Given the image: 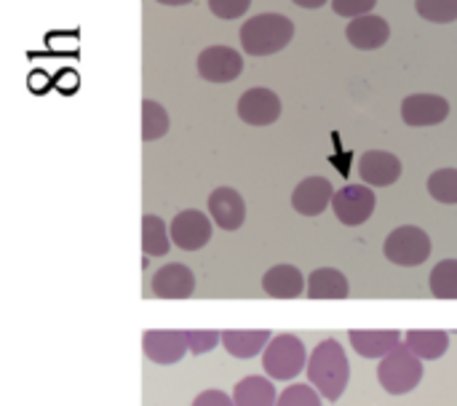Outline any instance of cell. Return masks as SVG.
<instances>
[{
  "mask_svg": "<svg viewBox=\"0 0 457 406\" xmlns=\"http://www.w3.org/2000/svg\"><path fill=\"white\" fill-rule=\"evenodd\" d=\"M308 380L311 385L329 402H337L351 380V364L337 340H324L308 359Z\"/></svg>",
  "mask_w": 457,
  "mask_h": 406,
  "instance_id": "cell-1",
  "label": "cell"
},
{
  "mask_svg": "<svg viewBox=\"0 0 457 406\" xmlns=\"http://www.w3.org/2000/svg\"><path fill=\"white\" fill-rule=\"evenodd\" d=\"M292 35L295 24L284 13H257L241 27V46L252 56H270L287 48Z\"/></svg>",
  "mask_w": 457,
  "mask_h": 406,
  "instance_id": "cell-2",
  "label": "cell"
},
{
  "mask_svg": "<svg viewBox=\"0 0 457 406\" xmlns=\"http://www.w3.org/2000/svg\"><path fill=\"white\" fill-rule=\"evenodd\" d=\"M378 380L391 396H404L415 391L423 380V359H418L407 343H402L394 353L380 359Z\"/></svg>",
  "mask_w": 457,
  "mask_h": 406,
  "instance_id": "cell-3",
  "label": "cell"
},
{
  "mask_svg": "<svg viewBox=\"0 0 457 406\" xmlns=\"http://www.w3.org/2000/svg\"><path fill=\"white\" fill-rule=\"evenodd\" d=\"M308 351L300 337L278 335L262 353V369L270 380H292L303 369H308Z\"/></svg>",
  "mask_w": 457,
  "mask_h": 406,
  "instance_id": "cell-4",
  "label": "cell"
},
{
  "mask_svg": "<svg viewBox=\"0 0 457 406\" xmlns=\"http://www.w3.org/2000/svg\"><path fill=\"white\" fill-rule=\"evenodd\" d=\"M431 238L426 230L415 228V225H404V228H396L386 244H383V252H386V260H391L394 265H402V268H418L423 265L428 257H431Z\"/></svg>",
  "mask_w": 457,
  "mask_h": 406,
  "instance_id": "cell-5",
  "label": "cell"
},
{
  "mask_svg": "<svg viewBox=\"0 0 457 406\" xmlns=\"http://www.w3.org/2000/svg\"><path fill=\"white\" fill-rule=\"evenodd\" d=\"M375 193L372 187L367 185H345L343 190L335 193V201H332V209H335V217L348 225V228H356V225H364L372 211H375Z\"/></svg>",
  "mask_w": 457,
  "mask_h": 406,
  "instance_id": "cell-6",
  "label": "cell"
},
{
  "mask_svg": "<svg viewBox=\"0 0 457 406\" xmlns=\"http://www.w3.org/2000/svg\"><path fill=\"white\" fill-rule=\"evenodd\" d=\"M198 72L209 83H230L244 72V56L230 46H209L198 56Z\"/></svg>",
  "mask_w": 457,
  "mask_h": 406,
  "instance_id": "cell-7",
  "label": "cell"
},
{
  "mask_svg": "<svg viewBox=\"0 0 457 406\" xmlns=\"http://www.w3.org/2000/svg\"><path fill=\"white\" fill-rule=\"evenodd\" d=\"M142 351L153 364L169 367L185 359V353H190L187 345V332H174V329H153L145 332L142 337Z\"/></svg>",
  "mask_w": 457,
  "mask_h": 406,
  "instance_id": "cell-8",
  "label": "cell"
},
{
  "mask_svg": "<svg viewBox=\"0 0 457 406\" xmlns=\"http://www.w3.org/2000/svg\"><path fill=\"white\" fill-rule=\"evenodd\" d=\"M169 233H171V244L179 246L182 252H198L212 238V222H209V217L204 211L187 209V211H179L171 220Z\"/></svg>",
  "mask_w": 457,
  "mask_h": 406,
  "instance_id": "cell-9",
  "label": "cell"
},
{
  "mask_svg": "<svg viewBox=\"0 0 457 406\" xmlns=\"http://www.w3.org/2000/svg\"><path fill=\"white\" fill-rule=\"evenodd\" d=\"M238 118L249 126H270L281 118V99L270 88H249L238 99Z\"/></svg>",
  "mask_w": 457,
  "mask_h": 406,
  "instance_id": "cell-10",
  "label": "cell"
},
{
  "mask_svg": "<svg viewBox=\"0 0 457 406\" xmlns=\"http://www.w3.org/2000/svg\"><path fill=\"white\" fill-rule=\"evenodd\" d=\"M332 201H335V187L327 177H308L292 193V206L303 217L324 214L327 206H332Z\"/></svg>",
  "mask_w": 457,
  "mask_h": 406,
  "instance_id": "cell-11",
  "label": "cell"
},
{
  "mask_svg": "<svg viewBox=\"0 0 457 406\" xmlns=\"http://www.w3.org/2000/svg\"><path fill=\"white\" fill-rule=\"evenodd\" d=\"M450 115V102L439 94H412L402 102V120L407 126H436Z\"/></svg>",
  "mask_w": 457,
  "mask_h": 406,
  "instance_id": "cell-12",
  "label": "cell"
},
{
  "mask_svg": "<svg viewBox=\"0 0 457 406\" xmlns=\"http://www.w3.org/2000/svg\"><path fill=\"white\" fill-rule=\"evenodd\" d=\"M153 294L161 300H187L195 292V276L187 265L171 262L153 276Z\"/></svg>",
  "mask_w": 457,
  "mask_h": 406,
  "instance_id": "cell-13",
  "label": "cell"
},
{
  "mask_svg": "<svg viewBox=\"0 0 457 406\" xmlns=\"http://www.w3.org/2000/svg\"><path fill=\"white\" fill-rule=\"evenodd\" d=\"M359 174L372 187H391L402 177V161L386 150H367L359 158Z\"/></svg>",
  "mask_w": 457,
  "mask_h": 406,
  "instance_id": "cell-14",
  "label": "cell"
},
{
  "mask_svg": "<svg viewBox=\"0 0 457 406\" xmlns=\"http://www.w3.org/2000/svg\"><path fill=\"white\" fill-rule=\"evenodd\" d=\"M209 214H212L217 228L233 233L246 220V203H244L241 193H236L233 187H217L209 195Z\"/></svg>",
  "mask_w": 457,
  "mask_h": 406,
  "instance_id": "cell-15",
  "label": "cell"
},
{
  "mask_svg": "<svg viewBox=\"0 0 457 406\" xmlns=\"http://www.w3.org/2000/svg\"><path fill=\"white\" fill-rule=\"evenodd\" d=\"M348 43L359 51H375L380 46L388 43L391 37V24L375 13H367V16H359V19H351L348 29Z\"/></svg>",
  "mask_w": 457,
  "mask_h": 406,
  "instance_id": "cell-16",
  "label": "cell"
},
{
  "mask_svg": "<svg viewBox=\"0 0 457 406\" xmlns=\"http://www.w3.org/2000/svg\"><path fill=\"white\" fill-rule=\"evenodd\" d=\"M348 340L361 359H386L402 345V335L394 329H353Z\"/></svg>",
  "mask_w": 457,
  "mask_h": 406,
  "instance_id": "cell-17",
  "label": "cell"
},
{
  "mask_svg": "<svg viewBox=\"0 0 457 406\" xmlns=\"http://www.w3.org/2000/svg\"><path fill=\"white\" fill-rule=\"evenodd\" d=\"M262 289L273 300H297L300 294H305L308 281L303 278L300 268H295V265H276V268H270L262 276Z\"/></svg>",
  "mask_w": 457,
  "mask_h": 406,
  "instance_id": "cell-18",
  "label": "cell"
},
{
  "mask_svg": "<svg viewBox=\"0 0 457 406\" xmlns=\"http://www.w3.org/2000/svg\"><path fill=\"white\" fill-rule=\"evenodd\" d=\"M268 329H228L222 332V345L233 359H254L257 353H265L270 345Z\"/></svg>",
  "mask_w": 457,
  "mask_h": 406,
  "instance_id": "cell-19",
  "label": "cell"
},
{
  "mask_svg": "<svg viewBox=\"0 0 457 406\" xmlns=\"http://www.w3.org/2000/svg\"><path fill=\"white\" fill-rule=\"evenodd\" d=\"M305 294L311 300H345L351 294L348 278L335 270V268H319L308 276V289Z\"/></svg>",
  "mask_w": 457,
  "mask_h": 406,
  "instance_id": "cell-20",
  "label": "cell"
},
{
  "mask_svg": "<svg viewBox=\"0 0 457 406\" xmlns=\"http://www.w3.org/2000/svg\"><path fill=\"white\" fill-rule=\"evenodd\" d=\"M407 345L418 359L436 361V359H442L447 353L450 335L442 332V329H415V332H407Z\"/></svg>",
  "mask_w": 457,
  "mask_h": 406,
  "instance_id": "cell-21",
  "label": "cell"
},
{
  "mask_svg": "<svg viewBox=\"0 0 457 406\" xmlns=\"http://www.w3.org/2000/svg\"><path fill=\"white\" fill-rule=\"evenodd\" d=\"M236 406H276L278 396L268 377H244L233 391Z\"/></svg>",
  "mask_w": 457,
  "mask_h": 406,
  "instance_id": "cell-22",
  "label": "cell"
},
{
  "mask_svg": "<svg viewBox=\"0 0 457 406\" xmlns=\"http://www.w3.org/2000/svg\"><path fill=\"white\" fill-rule=\"evenodd\" d=\"M142 249L150 257H163L171 249V233H169L166 222L155 214L142 217Z\"/></svg>",
  "mask_w": 457,
  "mask_h": 406,
  "instance_id": "cell-23",
  "label": "cell"
},
{
  "mask_svg": "<svg viewBox=\"0 0 457 406\" xmlns=\"http://www.w3.org/2000/svg\"><path fill=\"white\" fill-rule=\"evenodd\" d=\"M169 131V112L163 104L145 99L142 102V142H155Z\"/></svg>",
  "mask_w": 457,
  "mask_h": 406,
  "instance_id": "cell-24",
  "label": "cell"
},
{
  "mask_svg": "<svg viewBox=\"0 0 457 406\" xmlns=\"http://www.w3.org/2000/svg\"><path fill=\"white\" fill-rule=\"evenodd\" d=\"M431 294L436 300H457V260H442L431 270Z\"/></svg>",
  "mask_w": 457,
  "mask_h": 406,
  "instance_id": "cell-25",
  "label": "cell"
},
{
  "mask_svg": "<svg viewBox=\"0 0 457 406\" xmlns=\"http://www.w3.org/2000/svg\"><path fill=\"white\" fill-rule=\"evenodd\" d=\"M428 193L447 206L457 203V169H439L428 177Z\"/></svg>",
  "mask_w": 457,
  "mask_h": 406,
  "instance_id": "cell-26",
  "label": "cell"
},
{
  "mask_svg": "<svg viewBox=\"0 0 457 406\" xmlns=\"http://www.w3.org/2000/svg\"><path fill=\"white\" fill-rule=\"evenodd\" d=\"M415 8L434 24H450L457 19V0H415Z\"/></svg>",
  "mask_w": 457,
  "mask_h": 406,
  "instance_id": "cell-27",
  "label": "cell"
},
{
  "mask_svg": "<svg viewBox=\"0 0 457 406\" xmlns=\"http://www.w3.org/2000/svg\"><path fill=\"white\" fill-rule=\"evenodd\" d=\"M276 406H321V394L313 385H289Z\"/></svg>",
  "mask_w": 457,
  "mask_h": 406,
  "instance_id": "cell-28",
  "label": "cell"
},
{
  "mask_svg": "<svg viewBox=\"0 0 457 406\" xmlns=\"http://www.w3.org/2000/svg\"><path fill=\"white\" fill-rule=\"evenodd\" d=\"M217 343H222V335H220V332H209V329L187 332V345H190V353H193V356L209 353Z\"/></svg>",
  "mask_w": 457,
  "mask_h": 406,
  "instance_id": "cell-29",
  "label": "cell"
},
{
  "mask_svg": "<svg viewBox=\"0 0 457 406\" xmlns=\"http://www.w3.org/2000/svg\"><path fill=\"white\" fill-rule=\"evenodd\" d=\"M252 0H209V8L217 19H238L249 11Z\"/></svg>",
  "mask_w": 457,
  "mask_h": 406,
  "instance_id": "cell-30",
  "label": "cell"
},
{
  "mask_svg": "<svg viewBox=\"0 0 457 406\" xmlns=\"http://www.w3.org/2000/svg\"><path fill=\"white\" fill-rule=\"evenodd\" d=\"M375 3L378 0H332V11L345 19H359L367 16L375 8Z\"/></svg>",
  "mask_w": 457,
  "mask_h": 406,
  "instance_id": "cell-31",
  "label": "cell"
},
{
  "mask_svg": "<svg viewBox=\"0 0 457 406\" xmlns=\"http://www.w3.org/2000/svg\"><path fill=\"white\" fill-rule=\"evenodd\" d=\"M193 406H236V402L222 391H204L201 396H195Z\"/></svg>",
  "mask_w": 457,
  "mask_h": 406,
  "instance_id": "cell-32",
  "label": "cell"
},
{
  "mask_svg": "<svg viewBox=\"0 0 457 406\" xmlns=\"http://www.w3.org/2000/svg\"><path fill=\"white\" fill-rule=\"evenodd\" d=\"M295 5H300V8H321L327 0H292Z\"/></svg>",
  "mask_w": 457,
  "mask_h": 406,
  "instance_id": "cell-33",
  "label": "cell"
},
{
  "mask_svg": "<svg viewBox=\"0 0 457 406\" xmlns=\"http://www.w3.org/2000/svg\"><path fill=\"white\" fill-rule=\"evenodd\" d=\"M161 5H187V3H193V0H158Z\"/></svg>",
  "mask_w": 457,
  "mask_h": 406,
  "instance_id": "cell-34",
  "label": "cell"
}]
</instances>
